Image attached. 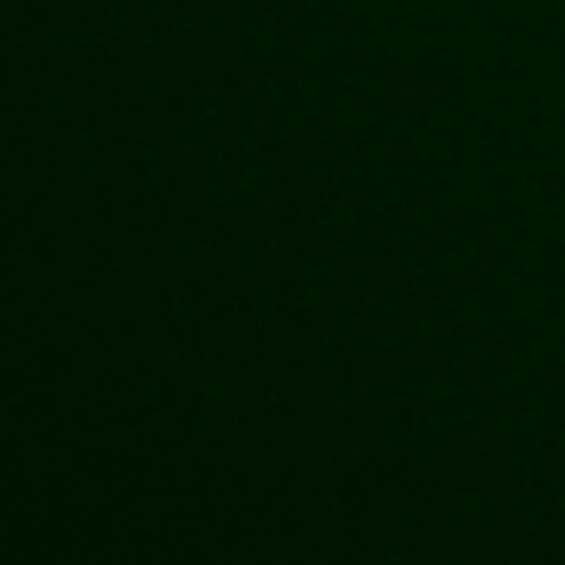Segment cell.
I'll list each match as a JSON object with an SVG mask.
<instances>
[]
</instances>
